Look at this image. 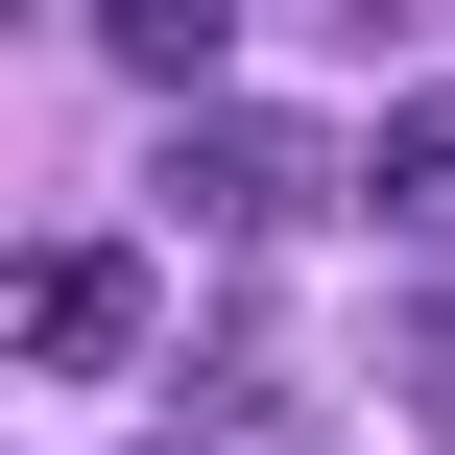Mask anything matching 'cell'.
I'll list each match as a JSON object with an SVG mask.
<instances>
[{
    "mask_svg": "<svg viewBox=\"0 0 455 455\" xmlns=\"http://www.w3.org/2000/svg\"><path fill=\"white\" fill-rule=\"evenodd\" d=\"M168 216L288 240V216H336V144H312V120H264V96H192V120H168Z\"/></svg>",
    "mask_w": 455,
    "mask_h": 455,
    "instance_id": "cell-1",
    "label": "cell"
},
{
    "mask_svg": "<svg viewBox=\"0 0 455 455\" xmlns=\"http://www.w3.org/2000/svg\"><path fill=\"white\" fill-rule=\"evenodd\" d=\"M24 360H48V384H120V360H144V240H48V264H24Z\"/></svg>",
    "mask_w": 455,
    "mask_h": 455,
    "instance_id": "cell-2",
    "label": "cell"
},
{
    "mask_svg": "<svg viewBox=\"0 0 455 455\" xmlns=\"http://www.w3.org/2000/svg\"><path fill=\"white\" fill-rule=\"evenodd\" d=\"M360 192H384L408 240H455V96H384V144H360Z\"/></svg>",
    "mask_w": 455,
    "mask_h": 455,
    "instance_id": "cell-3",
    "label": "cell"
},
{
    "mask_svg": "<svg viewBox=\"0 0 455 455\" xmlns=\"http://www.w3.org/2000/svg\"><path fill=\"white\" fill-rule=\"evenodd\" d=\"M96 48H120V72H144V96H192V72H216V48H240V0H96Z\"/></svg>",
    "mask_w": 455,
    "mask_h": 455,
    "instance_id": "cell-4",
    "label": "cell"
},
{
    "mask_svg": "<svg viewBox=\"0 0 455 455\" xmlns=\"http://www.w3.org/2000/svg\"><path fill=\"white\" fill-rule=\"evenodd\" d=\"M384 384H408V408L455 432V288H408V312H384Z\"/></svg>",
    "mask_w": 455,
    "mask_h": 455,
    "instance_id": "cell-5",
    "label": "cell"
},
{
    "mask_svg": "<svg viewBox=\"0 0 455 455\" xmlns=\"http://www.w3.org/2000/svg\"><path fill=\"white\" fill-rule=\"evenodd\" d=\"M168 455H192V432H168Z\"/></svg>",
    "mask_w": 455,
    "mask_h": 455,
    "instance_id": "cell-6",
    "label": "cell"
}]
</instances>
